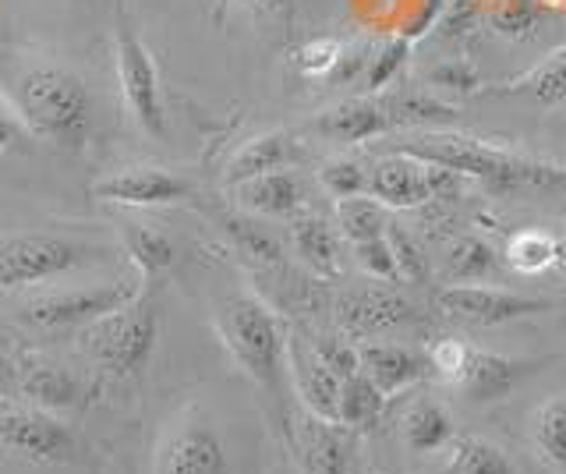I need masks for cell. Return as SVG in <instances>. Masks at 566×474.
Listing matches in <instances>:
<instances>
[{"label": "cell", "mask_w": 566, "mask_h": 474, "mask_svg": "<svg viewBox=\"0 0 566 474\" xmlns=\"http://www.w3.org/2000/svg\"><path fill=\"white\" fill-rule=\"evenodd\" d=\"M220 227H223V234L234 241V249L252 262H259V266H280L283 262V244L265 231V227H259L255 220L220 217Z\"/></svg>", "instance_id": "32"}, {"label": "cell", "mask_w": 566, "mask_h": 474, "mask_svg": "<svg viewBox=\"0 0 566 474\" xmlns=\"http://www.w3.org/2000/svg\"><path fill=\"white\" fill-rule=\"evenodd\" d=\"M407 57H411V36H394L389 40L376 57L368 61L365 75H361V93L365 96H379L389 89V82H394L400 72Z\"/></svg>", "instance_id": "34"}, {"label": "cell", "mask_w": 566, "mask_h": 474, "mask_svg": "<svg viewBox=\"0 0 566 474\" xmlns=\"http://www.w3.org/2000/svg\"><path fill=\"white\" fill-rule=\"evenodd\" d=\"M0 93H4L32 135L78 149L93 131V96L71 67L43 54L0 50Z\"/></svg>", "instance_id": "1"}, {"label": "cell", "mask_w": 566, "mask_h": 474, "mask_svg": "<svg viewBox=\"0 0 566 474\" xmlns=\"http://www.w3.org/2000/svg\"><path fill=\"white\" fill-rule=\"evenodd\" d=\"M400 435L411 453H439L453 443V418L439 400L418 397L407 403V411L400 418Z\"/></svg>", "instance_id": "25"}, {"label": "cell", "mask_w": 566, "mask_h": 474, "mask_svg": "<svg viewBox=\"0 0 566 474\" xmlns=\"http://www.w3.org/2000/svg\"><path fill=\"white\" fill-rule=\"evenodd\" d=\"M368 196L379 199L386 209H421L432 202L429 164L407 152H386L368 167Z\"/></svg>", "instance_id": "15"}, {"label": "cell", "mask_w": 566, "mask_h": 474, "mask_svg": "<svg viewBox=\"0 0 566 474\" xmlns=\"http://www.w3.org/2000/svg\"><path fill=\"white\" fill-rule=\"evenodd\" d=\"M531 439H535L542 461L553 471L566 474V397L542 403L535 425H531Z\"/></svg>", "instance_id": "31"}, {"label": "cell", "mask_w": 566, "mask_h": 474, "mask_svg": "<svg viewBox=\"0 0 566 474\" xmlns=\"http://www.w3.org/2000/svg\"><path fill=\"white\" fill-rule=\"evenodd\" d=\"M156 474H227V450L202 411H188L156 450Z\"/></svg>", "instance_id": "11"}, {"label": "cell", "mask_w": 566, "mask_h": 474, "mask_svg": "<svg viewBox=\"0 0 566 474\" xmlns=\"http://www.w3.org/2000/svg\"><path fill=\"white\" fill-rule=\"evenodd\" d=\"M482 96H524L538 107H563L566 103V46L553 50L545 61H538L527 75L503 82V85H485Z\"/></svg>", "instance_id": "24"}, {"label": "cell", "mask_w": 566, "mask_h": 474, "mask_svg": "<svg viewBox=\"0 0 566 474\" xmlns=\"http://www.w3.org/2000/svg\"><path fill=\"white\" fill-rule=\"evenodd\" d=\"M492 22L500 25V32H527L531 25H535V8H527V4H521V11H495L492 14Z\"/></svg>", "instance_id": "45"}, {"label": "cell", "mask_w": 566, "mask_h": 474, "mask_svg": "<svg viewBox=\"0 0 566 474\" xmlns=\"http://www.w3.org/2000/svg\"><path fill=\"white\" fill-rule=\"evenodd\" d=\"M291 244L297 259L305 266L323 276V280H336L344 270V234L336 231V223H329L318 213H297L291 220Z\"/></svg>", "instance_id": "21"}, {"label": "cell", "mask_w": 566, "mask_h": 474, "mask_svg": "<svg viewBox=\"0 0 566 474\" xmlns=\"http://www.w3.org/2000/svg\"><path fill=\"white\" fill-rule=\"evenodd\" d=\"M394 152L418 156L424 164L457 170L460 178L482 181L492 196H553L566 191V167L531 160V156L489 146L460 131H418Z\"/></svg>", "instance_id": "2"}, {"label": "cell", "mask_w": 566, "mask_h": 474, "mask_svg": "<svg viewBox=\"0 0 566 474\" xmlns=\"http://www.w3.org/2000/svg\"><path fill=\"white\" fill-rule=\"evenodd\" d=\"M559 302L553 297H527V294H513L503 287H482V284H447L436 294V308L453 323H468V326H503V323H517L531 319V315H545L553 312Z\"/></svg>", "instance_id": "9"}, {"label": "cell", "mask_w": 566, "mask_h": 474, "mask_svg": "<svg viewBox=\"0 0 566 474\" xmlns=\"http://www.w3.org/2000/svg\"><path fill=\"white\" fill-rule=\"evenodd\" d=\"M14 379H18V365L0 355V397H14Z\"/></svg>", "instance_id": "46"}, {"label": "cell", "mask_w": 566, "mask_h": 474, "mask_svg": "<svg viewBox=\"0 0 566 474\" xmlns=\"http://www.w3.org/2000/svg\"><path fill=\"white\" fill-rule=\"evenodd\" d=\"M442 474H521V471L489 439L460 435L450 443V456L442 464Z\"/></svg>", "instance_id": "28"}, {"label": "cell", "mask_w": 566, "mask_h": 474, "mask_svg": "<svg viewBox=\"0 0 566 474\" xmlns=\"http://www.w3.org/2000/svg\"><path fill=\"white\" fill-rule=\"evenodd\" d=\"M424 82H429V89H447V93H482L485 89V82L482 75H478V67L464 57H447V61H439L436 67H429L424 72Z\"/></svg>", "instance_id": "38"}, {"label": "cell", "mask_w": 566, "mask_h": 474, "mask_svg": "<svg viewBox=\"0 0 566 474\" xmlns=\"http://www.w3.org/2000/svg\"><path fill=\"white\" fill-rule=\"evenodd\" d=\"M114 259L111 244L75 234H11L0 241V294L67 284L71 276Z\"/></svg>", "instance_id": "4"}, {"label": "cell", "mask_w": 566, "mask_h": 474, "mask_svg": "<svg viewBox=\"0 0 566 474\" xmlns=\"http://www.w3.org/2000/svg\"><path fill=\"white\" fill-rule=\"evenodd\" d=\"M315 355L323 358L336 376H358L361 372V358H358V344H350L340 333H323V337H312Z\"/></svg>", "instance_id": "40"}, {"label": "cell", "mask_w": 566, "mask_h": 474, "mask_svg": "<svg viewBox=\"0 0 566 474\" xmlns=\"http://www.w3.org/2000/svg\"><path fill=\"white\" fill-rule=\"evenodd\" d=\"M297 450L305 474H350V446L340 421L308 414L297 432Z\"/></svg>", "instance_id": "23"}, {"label": "cell", "mask_w": 566, "mask_h": 474, "mask_svg": "<svg viewBox=\"0 0 566 474\" xmlns=\"http://www.w3.org/2000/svg\"><path fill=\"white\" fill-rule=\"evenodd\" d=\"M368 50L361 46V43H354V46H344V57L336 61V67H333V75H329V82L333 85H347V82H361V75H365V67H368Z\"/></svg>", "instance_id": "43"}, {"label": "cell", "mask_w": 566, "mask_h": 474, "mask_svg": "<svg viewBox=\"0 0 566 474\" xmlns=\"http://www.w3.org/2000/svg\"><path fill=\"white\" fill-rule=\"evenodd\" d=\"M333 315H336V326H340L347 337H382L389 329L411 326L421 319L415 302H407L400 291L379 287V284L347 287L336 297Z\"/></svg>", "instance_id": "12"}, {"label": "cell", "mask_w": 566, "mask_h": 474, "mask_svg": "<svg viewBox=\"0 0 566 474\" xmlns=\"http://www.w3.org/2000/svg\"><path fill=\"white\" fill-rule=\"evenodd\" d=\"M29 138H32V128L22 120V114L14 110V103L0 93V156L25 146Z\"/></svg>", "instance_id": "42"}, {"label": "cell", "mask_w": 566, "mask_h": 474, "mask_svg": "<svg viewBox=\"0 0 566 474\" xmlns=\"http://www.w3.org/2000/svg\"><path fill=\"white\" fill-rule=\"evenodd\" d=\"M468 355H471V347H468V344H460V340H439V344L429 350L432 372L442 376V379H450V382L457 386V379L464 376V368H468Z\"/></svg>", "instance_id": "41"}, {"label": "cell", "mask_w": 566, "mask_h": 474, "mask_svg": "<svg viewBox=\"0 0 566 474\" xmlns=\"http://www.w3.org/2000/svg\"><path fill=\"white\" fill-rule=\"evenodd\" d=\"M559 262L566 266V231H563V238H559Z\"/></svg>", "instance_id": "47"}, {"label": "cell", "mask_w": 566, "mask_h": 474, "mask_svg": "<svg viewBox=\"0 0 566 474\" xmlns=\"http://www.w3.org/2000/svg\"><path fill=\"white\" fill-rule=\"evenodd\" d=\"M114 64H117L120 103L128 110L132 125L146 138H153V143H164L170 120H167L164 89H159V72L149 46L142 43V36L132 25V14L124 8V0L114 4Z\"/></svg>", "instance_id": "7"}, {"label": "cell", "mask_w": 566, "mask_h": 474, "mask_svg": "<svg viewBox=\"0 0 566 474\" xmlns=\"http://www.w3.org/2000/svg\"><path fill=\"white\" fill-rule=\"evenodd\" d=\"M301 160V143L287 131H265L248 138V143L230 156V164L223 170L227 185L234 188L248 178H259V173H273V170H287L291 164Z\"/></svg>", "instance_id": "22"}, {"label": "cell", "mask_w": 566, "mask_h": 474, "mask_svg": "<svg viewBox=\"0 0 566 474\" xmlns=\"http://www.w3.org/2000/svg\"><path fill=\"white\" fill-rule=\"evenodd\" d=\"M14 397L25 403H35V408H46L53 414H64V411H78L88 400V382H85V376L75 372V368L29 355L18 361Z\"/></svg>", "instance_id": "14"}, {"label": "cell", "mask_w": 566, "mask_h": 474, "mask_svg": "<svg viewBox=\"0 0 566 474\" xmlns=\"http://www.w3.org/2000/svg\"><path fill=\"white\" fill-rule=\"evenodd\" d=\"M230 191H234V202L248 217L294 220L297 213H305V188H301L297 173L291 167L273 170V173H259V178H248Z\"/></svg>", "instance_id": "19"}, {"label": "cell", "mask_w": 566, "mask_h": 474, "mask_svg": "<svg viewBox=\"0 0 566 474\" xmlns=\"http://www.w3.org/2000/svg\"><path fill=\"white\" fill-rule=\"evenodd\" d=\"M336 231L344 234V241L350 244H361L371 238H382L389 231V213L379 199H365V196H354V199H340L336 202Z\"/></svg>", "instance_id": "30"}, {"label": "cell", "mask_w": 566, "mask_h": 474, "mask_svg": "<svg viewBox=\"0 0 566 474\" xmlns=\"http://www.w3.org/2000/svg\"><path fill=\"white\" fill-rule=\"evenodd\" d=\"M142 291L132 276L106 280V284H88V287H40V291H22L11 294L4 302L8 319L22 329H82L88 323L103 319L128 302H135Z\"/></svg>", "instance_id": "5"}, {"label": "cell", "mask_w": 566, "mask_h": 474, "mask_svg": "<svg viewBox=\"0 0 566 474\" xmlns=\"http://www.w3.org/2000/svg\"><path fill=\"white\" fill-rule=\"evenodd\" d=\"M159 337V315L146 294L78 329V350L99 372L135 379L149 365Z\"/></svg>", "instance_id": "6"}, {"label": "cell", "mask_w": 566, "mask_h": 474, "mask_svg": "<svg viewBox=\"0 0 566 474\" xmlns=\"http://www.w3.org/2000/svg\"><path fill=\"white\" fill-rule=\"evenodd\" d=\"M0 446L35 467L75 464L82 453L75 429L61 414L18 397H0Z\"/></svg>", "instance_id": "8"}, {"label": "cell", "mask_w": 566, "mask_h": 474, "mask_svg": "<svg viewBox=\"0 0 566 474\" xmlns=\"http://www.w3.org/2000/svg\"><path fill=\"white\" fill-rule=\"evenodd\" d=\"M220 337L230 358L241 365V372L252 379L259 390L276 403L280 414H287V386H291V361H287V333H283L276 312L255 294H230L220 305Z\"/></svg>", "instance_id": "3"}, {"label": "cell", "mask_w": 566, "mask_h": 474, "mask_svg": "<svg viewBox=\"0 0 566 474\" xmlns=\"http://www.w3.org/2000/svg\"><path fill=\"white\" fill-rule=\"evenodd\" d=\"M120 249L124 255L132 259V266L142 273V276H156L174 266L177 259V244L159 231V227H149V223H120Z\"/></svg>", "instance_id": "26"}, {"label": "cell", "mask_w": 566, "mask_h": 474, "mask_svg": "<svg viewBox=\"0 0 566 474\" xmlns=\"http://www.w3.org/2000/svg\"><path fill=\"white\" fill-rule=\"evenodd\" d=\"M500 259H495V249L478 234H457L447 244V284H478L495 273Z\"/></svg>", "instance_id": "27"}, {"label": "cell", "mask_w": 566, "mask_h": 474, "mask_svg": "<svg viewBox=\"0 0 566 474\" xmlns=\"http://www.w3.org/2000/svg\"><path fill=\"white\" fill-rule=\"evenodd\" d=\"M344 40H336V36H318V40H308V43H301L297 50H294V67H297V75L301 78H308V82H315V78H329L333 75V67H336V61L344 57Z\"/></svg>", "instance_id": "37"}, {"label": "cell", "mask_w": 566, "mask_h": 474, "mask_svg": "<svg viewBox=\"0 0 566 474\" xmlns=\"http://www.w3.org/2000/svg\"><path fill=\"white\" fill-rule=\"evenodd\" d=\"M358 358H361V372L376 382L386 397L411 390L415 382H421L432 372V361L418 355L415 347H403V344L365 340V344H358Z\"/></svg>", "instance_id": "18"}, {"label": "cell", "mask_w": 566, "mask_h": 474, "mask_svg": "<svg viewBox=\"0 0 566 474\" xmlns=\"http://www.w3.org/2000/svg\"><path fill=\"white\" fill-rule=\"evenodd\" d=\"M506 262H510V270L535 276L559 262V241L545 231H521L506 244Z\"/></svg>", "instance_id": "33"}, {"label": "cell", "mask_w": 566, "mask_h": 474, "mask_svg": "<svg viewBox=\"0 0 566 474\" xmlns=\"http://www.w3.org/2000/svg\"><path fill=\"white\" fill-rule=\"evenodd\" d=\"M386 241H389V249H394L397 273H400L403 284H424V280H429V273H432V266H429V255H424L418 238L411 231H403L400 223H389Z\"/></svg>", "instance_id": "36"}, {"label": "cell", "mask_w": 566, "mask_h": 474, "mask_svg": "<svg viewBox=\"0 0 566 474\" xmlns=\"http://www.w3.org/2000/svg\"><path fill=\"white\" fill-rule=\"evenodd\" d=\"M227 4H230V0H227ZM234 4L248 8L255 19H283V22H287L294 14L297 0H234Z\"/></svg>", "instance_id": "44"}, {"label": "cell", "mask_w": 566, "mask_h": 474, "mask_svg": "<svg viewBox=\"0 0 566 474\" xmlns=\"http://www.w3.org/2000/svg\"><path fill=\"white\" fill-rule=\"evenodd\" d=\"M368 178H371V170L361 160H354V156H336V160L323 164V170H318V185H323V191L336 202L368 196Z\"/></svg>", "instance_id": "35"}, {"label": "cell", "mask_w": 566, "mask_h": 474, "mask_svg": "<svg viewBox=\"0 0 566 474\" xmlns=\"http://www.w3.org/2000/svg\"><path fill=\"white\" fill-rule=\"evenodd\" d=\"M312 131L329 138V143H340V146H365L371 138H382L394 131L389 117L382 114L379 99L376 96H354L336 103V107L323 110L312 120Z\"/></svg>", "instance_id": "17"}, {"label": "cell", "mask_w": 566, "mask_h": 474, "mask_svg": "<svg viewBox=\"0 0 566 474\" xmlns=\"http://www.w3.org/2000/svg\"><path fill=\"white\" fill-rule=\"evenodd\" d=\"M0 340H4V337H0Z\"/></svg>", "instance_id": "48"}, {"label": "cell", "mask_w": 566, "mask_h": 474, "mask_svg": "<svg viewBox=\"0 0 566 474\" xmlns=\"http://www.w3.org/2000/svg\"><path fill=\"white\" fill-rule=\"evenodd\" d=\"M386 400L389 397L365 372L347 376L340 382V414H336V421H340L344 429H358V432L371 429L382 418Z\"/></svg>", "instance_id": "29"}, {"label": "cell", "mask_w": 566, "mask_h": 474, "mask_svg": "<svg viewBox=\"0 0 566 474\" xmlns=\"http://www.w3.org/2000/svg\"><path fill=\"white\" fill-rule=\"evenodd\" d=\"M382 114L394 128H418V131H447L460 125V110L450 107L447 99L432 96V89L421 85H400V89H386L376 96Z\"/></svg>", "instance_id": "20"}, {"label": "cell", "mask_w": 566, "mask_h": 474, "mask_svg": "<svg viewBox=\"0 0 566 474\" xmlns=\"http://www.w3.org/2000/svg\"><path fill=\"white\" fill-rule=\"evenodd\" d=\"M566 355H545V358H510V355H495V350H474L468 355L464 376L457 379L460 393L474 403H495L510 397L521 382L531 376H538L542 368L563 361Z\"/></svg>", "instance_id": "13"}, {"label": "cell", "mask_w": 566, "mask_h": 474, "mask_svg": "<svg viewBox=\"0 0 566 474\" xmlns=\"http://www.w3.org/2000/svg\"><path fill=\"white\" fill-rule=\"evenodd\" d=\"M350 249H354V262H358V270L368 273L371 280H386V284H397V280H400L397 259H394V249H389L386 234L361 241V244H350Z\"/></svg>", "instance_id": "39"}, {"label": "cell", "mask_w": 566, "mask_h": 474, "mask_svg": "<svg viewBox=\"0 0 566 474\" xmlns=\"http://www.w3.org/2000/svg\"><path fill=\"white\" fill-rule=\"evenodd\" d=\"M195 196V185L167 167H120L106 178L93 181V199L124 206V209H167L181 206Z\"/></svg>", "instance_id": "10"}, {"label": "cell", "mask_w": 566, "mask_h": 474, "mask_svg": "<svg viewBox=\"0 0 566 474\" xmlns=\"http://www.w3.org/2000/svg\"><path fill=\"white\" fill-rule=\"evenodd\" d=\"M287 361H291V382L294 393L305 403V411L323 418V421H336L340 414V376L315 355L312 340L291 337L287 340Z\"/></svg>", "instance_id": "16"}]
</instances>
